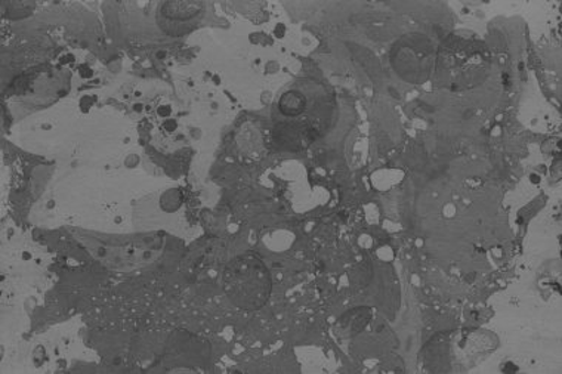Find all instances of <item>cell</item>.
I'll return each instance as SVG.
<instances>
[{
  "instance_id": "1",
  "label": "cell",
  "mask_w": 562,
  "mask_h": 374,
  "mask_svg": "<svg viewBox=\"0 0 562 374\" xmlns=\"http://www.w3.org/2000/svg\"><path fill=\"white\" fill-rule=\"evenodd\" d=\"M271 274L255 253L233 259L223 274V288L228 299L245 311H257L270 299Z\"/></svg>"
},
{
  "instance_id": "2",
  "label": "cell",
  "mask_w": 562,
  "mask_h": 374,
  "mask_svg": "<svg viewBox=\"0 0 562 374\" xmlns=\"http://www.w3.org/2000/svg\"><path fill=\"white\" fill-rule=\"evenodd\" d=\"M202 11V3H165L159 12L161 29H165L169 34H184L189 32V25L199 19Z\"/></svg>"
}]
</instances>
